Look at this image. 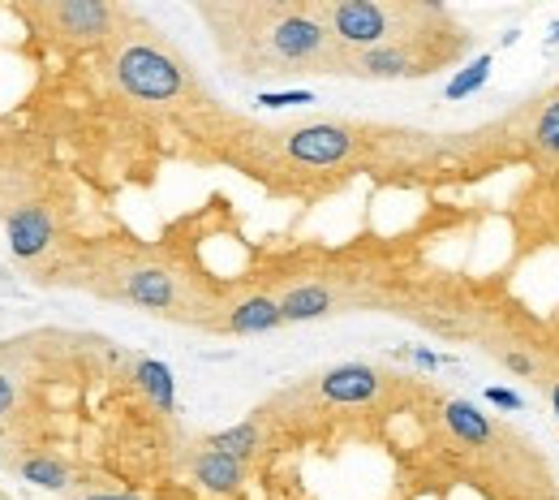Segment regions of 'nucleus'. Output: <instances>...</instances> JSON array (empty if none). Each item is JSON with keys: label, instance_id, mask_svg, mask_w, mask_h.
<instances>
[{"label": "nucleus", "instance_id": "nucleus-1", "mask_svg": "<svg viewBox=\"0 0 559 500\" xmlns=\"http://www.w3.org/2000/svg\"><path fill=\"white\" fill-rule=\"evenodd\" d=\"M427 13H435V9L379 4V0H335V4H319V17L332 30V43L340 52H353V57L418 35V22Z\"/></svg>", "mask_w": 559, "mask_h": 500}, {"label": "nucleus", "instance_id": "nucleus-2", "mask_svg": "<svg viewBox=\"0 0 559 500\" xmlns=\"http://www.w3.org/2000/svg\"><path fill=\"white\" fill-rule=\"evenodd\" d=\"M116 83L134 100H173L186 87V70L164 43L134 39V43H125L116 52Z\"/></svg>", "mask_w": 559, "mask_h": 500}, {"label": "nucleus", "instance_id": "nucleus-3", "mask_svg": "<svg viewBox=\"0 0 559 500\" xmlns=\"http://www.w3.org/2000/svg\"><path fill=\"white\" fill-rule=\"evenodd\" d=\"M340 74H357V78H422V74H431V57L409 35V39H396V43H383V48H370V52H357V57H344L340 61Z\"/></svg>", "mask_w": 559, "mask_h": 500}, {"label": "nucleus", "instance_id": "nucleus-4", "mask_svg": "<svg viewBox=\"0 0 559 500\" xmlns=\"http://www.w3.org/2000/svg\"><path fill=\"white\" fill-rule=\"evenodd\" d=\"M284 147L302 164H340L353 151V129L340 122H310L284 134Z\"/></svg>", "mask_w": 559, "mask_h": 500}, {"label": "nucleus", "instance_id": "nucleus-5", "mask_svg": "<svg viewBox=\"0 0 559 500\" xmlns=\"http://www.w3.org/2000/svg\"><path fill=\"white\" fill-rule=\"evenodd\" d=\"M43 17L69 43H96L112 26V9L100 0H56V4H43Z\"/></svg>", "mask_w": 559, "mask_h": 500}, {"label": "nucleus", "instance_id": "nucleus-6", "mask_svg": "<svg viewBox=\"0 0 559 500\" xmlns=\"http://www.w3.org/2000/svg\"><path fill=\"white\" fill-rule=\"evenodd\" d=\"M52 234H56V225H52V212L43 203H26V208H17L9 216V247H13L17 259L43 254L52 247Z\"/></svg>", "mask_w": 559, "mask_h": 500}, {"label": "nucleus", "instance_id": "nucleus-7", "mask_svg": "<svg viewBox=\"0 0 559 500\" xmlns=\"http://www.w3.org/2000/svg\"><path fill=\"white\" fill-rule=\"evenodd\" d=\"M319 388H323L328 401L361 405V401H370L383 388V375L374 372V367H366V363H340V367H332V372L319 379Z\"/></svg>", "mask_w": 559, "mask_h": 500}, {"label": "nucleus", "instance_id": "nucleus-8", "mask_svg": "<svg viewBox=\"0 0 559 500\" xmlns=\"http://www.w3.org/2000/svg\"><path fill=\"white\" fill-rule=\"evenodd\" d=\"M120 298H125V302H134V307H147V311H168V307L177 302V285H173V276H168L164 267L142 263V267L125 272V280H120Z\"/></svg>", "mask_w": 559, "mask_h": 500}, {"label": "nucleus", "instance_id": "nucleus-9", "mask_svg": "<svg viewBox=\"0 0 559 500\" xmlns=\"http://www.w3.org/2000/svg\"><path fill=\"white\" fill-rule=\"evenodd\" d=\"M284 315H280V302L267 298V293H254L245 302H237L228 315H224V333H237V337H254V333H271L280 328Z\"/></svg>", "mask_w": 559, "mask_h": 500}, {"label": "nucleus", "instance_id": "nucleus-10", "mask_svg": "<svg viewBox=\"0 0 559 500\" xmlns=\"http://www.w3.org/2000/svg\"><path fill=\"white\" fill-rule=\"evenodd\" d=\"M194 479H199L207 492H216V497H232V492L245 484V466H241L237 458L220 453V449H203V453L194 458Z\"/></svg>", "mask_w": 559, "mask_h": 500}, {"label": "nucleus", "instance_id": "nucleus-11", "mask_svg": "<svg viewBox=\"0 0 559 500\" xmlns=\"http://www.w3.org/2000/svg\"><path fill=\"white\" fill-rule=\"evenodd\" d=\"M332 307H335L332 289H328V285H319V280L297 285V289H289V293L280 298V315H284V324H306V320H319V315H328Z\"/></svg>", "mask_w": 559, "mask_h": 500}, {"label": "nucleus", "instance_id": "nucleus-12", "mask_svg": "<svg viewBox=\"0 0 559 500\" xmlns=\"http://www.w3.org/2000/svg\"><path fill=\"white\" fill-rule=\"evenodd\" d=\"M134 384L147 392V401H151L155 410L173 414V405H177V388H173V372H168L164 363H155V359H142V363L134 367Z\"/></svg>", "mask_w": 559, "mask_h": 500}, {"label": "nucleus", "instance_id": "nucleus-13", "mask_svg": "<svg viewBox=\"0 0 559 500\" xmlns=\"http://www.w3.org/2000/svg\"><path fill=\"white\" fill-rule=\"evenodd\" d=\"M444 418H447V427H452V436L465 440L469 449H482V445H491V436H495L491 423H486L469 401H447Z\"/></svg>", "mask_w": 559, "mask_h": 500}, {"label": "nucleus", "instance_id": "nucleus-14", "mask_svg": "<svg viewBox=\"0 0 559 500\" xmlns=\"http://www.w3.org/2000/svg\"><path fill=\"white\" fill-rule=\"evenodd\" d=\"M17 471H22V479L35 484V488H48V492H65V488H69V466H65L61 458L39 453V458H26Z\"/></svg>", "mask_w": 559, "mask_h": 500}, {"label": "nucleus", "instance_id": "nucleus-15", "mask_svg": "<svg viewBox=\"0 0 559 500\" xmlns=\"http://www.w3.org/2000/svg\"><path fill=\"white\" fill-rule=\"evenodd\" d=\"M258 440H263V432H258V423L250 418V423H237V427H228V432L207 436V449H220V453H228V458L245 462V458H254Z\"/></svg>", "mask_w": 559, "mask_h": 500}, {"label": "nucleus", "instance_id": "nucleus-16", "mask_svg": "<svg viewBox=\"0 0 559 500\" xmlns=\"http://www.w3.org/2000/svg\"><path fill=\"white\" fill-rule=\"evenodd\" d=\"M491 78V52H482V57H473L452 83H447V100H465V96H473V91H482V83Z\"/></svg>", "mask_w": 559, "mask_h": 500}, {"label": "nucleus", "instance_id": "nucleus-17", "mask_svg": "<svg viewBox=\"0 0 559 500\" xmlns=\"http://www.w3.org/2000/svg\"><path fill=\"white\" fill-rule=\"evenodd\" d=\"M534 147L547 155V160H559V96L543 109L538 117V129H534Z\"/></svg>", "mask_w": 559, "mask_h": 500}, {"label": "nucleus", "instance_id": "nucleus-18", "mask_svg": "<svg viewBox=\"0 0 559 500\" xmlns=\"http://www.w3.org/2000/svg\"><path fill=\"white\" fill-rule=\"evenodd\" d=\"M263 109H293V104H315V91H263Z\"/></svg>", "mask_w": 559, "mask_h": 500}, {"label": "nucleus", "instance_id": "nucleus-19", "mask_svg": "<svg viewBox=\"0 0 559 500\" xmlns=\"http://www.w3.org/2000/svg\"><path fill=\"white\" fill-rule=\"evenodd\" d=\"M486 401H491V405H499V410H512V414H521V410H525V401H521L512 388H499V384H491V388H486Z\"/></svg>", "mask_w": 559, "mask_h": 500}, {"label": "nucleus", "instance_id": "nucleus-20", "mask_svg": "<svg viewBox=\"0 0 559 500\" xmlns=\"http://www.w3.org/2000/svg\"><path fill=\"white\" fill-rule=\"evenodd\" d=\"M13 401H17V388H13V379L0 372V414H9L13 410Z\"/></svg>", "mask_w": 559, "mask_h": 500}, {"label": "nucleus", "instance_id": "nucleus-21", "mask_svg": "<svg viewBox=\"0 0 559 500\" xmlns=\"http://www.w3.org/2000/svg\"><path fill=\"white\" fill-rule=\"evenodd\" d=\"M504 363H508V367H512V372H534V363H530V359H521V354H508V359H504Z\"/></svg>", "mask_w": 559, "mask_h": 500}, {"label": "nucleus", "instance_id": "nucleus-22", "mask_svg": "<svg viewBox=\"0 0 559 500\" xmlns=\"http://www.w3.org/2000/svg\"><path fill=\"white\" fill-rule=\"evenodd\" d=\"M414 359H418V367H427V372H431V367H440V359H435V354H431V350H418V354H414Z\"/></svg>", "mask_w": 559, "mask_h": 500}, {"label": "nucleus", "instance_id": "nucleus-23", "mask_svg": "<svg viewBox=\"0 0 559 500\" xmlns=\"http://www.w3.org/2000/svg\"><path fill=\"white\" fill-rule=\"evenodd\" d=\"M87 500H138V497H129V492H100V497H87Z\"/></svg>", "mask_w": 559, "mask_h": 500}, {"label": "nucleus", "instance_id": "nucleus-24", "mask_svg": "<svg viewBox=\"0 0 559 500\" xmlns=\"http://www.w3.org/2000/svg\"><path fill=\"white\" fill-rule=\"evenodd\" d=\"M551 410H556V418H559V379H551Z\"/></svg>", "mask_w": 559, "mask_h": 500}]
</instances>
